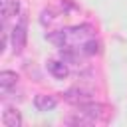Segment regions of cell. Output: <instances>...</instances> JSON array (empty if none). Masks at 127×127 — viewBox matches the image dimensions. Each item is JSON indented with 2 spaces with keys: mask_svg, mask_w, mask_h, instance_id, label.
<instances>
[{
  "mask_svg": "<svg viewBox=\"0 0 127 127\" xmlns=\"http://www.w3.org/2000/svg\"><path fill=\"white\" fill-rule=\"evenodd\" d=\"M48 40L62 48V58L75 60L79 56H95L99 54V42L95 38V30L89 24L62 28L54 34H48Z\"/></svg>",
  "mask_w": 127,
  "mask_h": 127,
  "instance_id": "obj_1",
  "label": "cell"
},
{
  "mask_svg": "<svg viewBox=\"0 0 127 127\" xmlns=\"http://www.w3.org/2000/svg\"><path fill=\"white\" fill-rule=\"evenodd\" d=\"M79 113H83L91 123H95V121H103V119H107V107L103 105V103H97V101H89V103H83V105H79Z\"/></svg>",
  "mask_w": 127,
  "mask_h": 127,
  "instance_id": "obj_2",
  "label": "cell"
},
{
  "mask_svg": "<svg viewBox=\"0 0 127 127\" xmlns=\"http://www.w3.org/2000/svg\"><path fill=\"white\" fill-rule=\"evenodd\" d=\"M64 97H65L67 103L79 107V105H83V103L93 101V91L87 89V87H71V89H67V91L64 93Z\"/></svg>",
  "mask_w": 127,
  "mask_h": 127,
  "instance_id": "obj_3",
  "label": "cell"
},
{
  "mask_svg": "<svg viewBox=\"0 0 127 127\" xmlns=\"http://www.w3.org/2000/svg\"><path fill=\"white\" fill-rule=\"evenodd\" d=\"M26 38H28V32H26V18H22L10 32V42H12V48L16 54H20L26 46Z\"/></svg>",
  "mask_w": 127,
  "mask_h": 127,
  "instance_id": "obj_4",
  "label": "cell"
},
{
  "mask_svg": "<svg viewBox=\"0 0 127 127\" xmlns=\"http://www.w3.org/2000/svg\"><path fill=\"white\" fill-rule=\"evenodd\" d=\"M34 105L38 111H52L58 105V97L52 93H38L34 97Z\"/></svg>",
  "mask_w": 127,
  "mask_h": 127,
  "instance_id": "obj_5",
  "label": "cell"
},
{
  "mask_svg": "<svg viewBox=\"0 0 127 127\" xmlns=\"http://www.w3.org/2000/svg\"><path fill=\"white\" fill-rule=\"evenodd\" d=\"M46 65H48V71H50L56 79H64V77L69 75V67H67L65 60H50Z\"/></svg>",
  "mask_w": 127,
  "mask_h": 127,
  "instance_id": "obj_6",
  "label": "cell"
},
{
  "mask_svg": "<svg viewBox=\"0 0 127 127\" xmlns=\"http://www.w3.org/2000/svg\"><path fill=\"white\" fill-rule=\"evenodd\" d=\"M2 125L4 127H22V115L16 107H6L2 111Z\"/></svg>",
  "mask_w": 127,
  "mask_h": 127,
  "instance_id": "obj_7",
  "label": "cell"
},
{
  "mask_svg": "<svg viewBox=\"0 0 127 127\" xmlns=\"http://www.w3.org/2000/svg\"><path fill=\"white\" fill-rule=\"evenodd\" d=\"M20 12V0H0V14H2V22L10 20L12 16H16Z\"/></svg>",
  "mask_w": 127,
  "mask_h": 127,
  "instance_id": "obj_8",
  "label": "cell"
},
{
  "mask_svg": "<svg viewBox=\"0 0 127 127\" xmlns=\"http://www.w3.org/2000/svg\"><path fill=\"white\" fill-rule=\"evenodd\" d=\"M16 83H18V75L14 71H8V69L0 71V91H2V95H6L12 87H16Z\"/></svg>",
  "mask_w": 127,
  "mask_h": 127,
  "instance_id": "obj_9",
  "label": "cell"
}]
</instances>
